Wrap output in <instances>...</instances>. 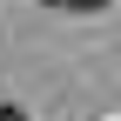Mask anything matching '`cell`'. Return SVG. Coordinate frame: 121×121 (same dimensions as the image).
<instances>
[{"label": "cell", "instance_id": "1", "mask_svg": "<svg viewBox=\"0 0 121 121\" xmlns=\"http://www.w3.org/2000/svg\"><path fill=\"white\" fill-rule=\"evenodd\" d=\"M47 7H54V13H101L108 0H47Z\"/></svg>", "mask_w": 121, "mask_h": 121}, {"label": "cell", "instance_id": "2", "mask_svg": "<svg viewBox=\"0 0 121 121\" xmlns=\"http://www.w3.org/2000/svg\"><path fill=\"white\" fill-rule=\"evenodd\" d=\"M0 121H20V108H7V101H0Z\"/></svg>", "mask_w": 121, "mask_h": 121}]
</instances>
